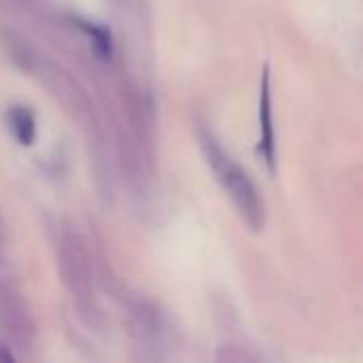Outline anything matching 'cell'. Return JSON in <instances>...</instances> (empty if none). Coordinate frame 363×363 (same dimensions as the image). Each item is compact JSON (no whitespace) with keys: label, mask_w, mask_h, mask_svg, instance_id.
<instances>
[{"label":"cell","mask_w":363,"mask_h":363,"mask_svg":"<svg viewBox=\"0 0 363 363\" xmlns=\"http://www.w3.org/2000/svg\"><path fill=\"white\" fill-rule=\"evenodd\" d=\"M11 2H15V4H28L30 0H11Z\"/></svg>","instance_id":"obj_10"},{"label":"cell","mask_w":363,"mask_h":363,"mask_svg":"<svg viewBox=\"0 0 363 363\" xmlns=\"http://www.w3.org/2000/svg\"><path fill=\"white\" fill-rule=\"evenodd\" d=\"M57 268L62 283L74 302L81 319L87 325H98L102 321L98 298H96V277L85 240L74 230H62L57 240Z\"/></svg>","instance_id":"obj_1"},{"label":"cell","mask_w":363,"mask_h":363,"mask_svg":"<svg viewBox=\"0 0 363 363\" xmlns=\"http://www.w3.org/2000/svg\"><path fill=\"white\" fill-rule=\"evenodd\" d=\"M6 245H9L6 223H4V219L0 217V259H2V257H4V253H6Z\"/></svg>","instance_id":"obj_9"},{"label":"cell","mask_w":363,"mask_h":363,"mask_svg":"<svg viewBox=\"0 0 363 363\" xmlns=\"http://www.w3.org/2000/svg\"><path fill=\"white\" fill-rule=\"evenodd\" d=\"M6 121L9 128L13 132V136L19 140V145H32L36 138V121L34 115L26 108V106H11L6 113Z\"/></svg>","instance_id":"obj_8"},{"label":"cell","mask_w":363,"mask_h":363,"mask_svg":"<svg viewBox=\"0 0 363 363\" xmlns=\"http://www.w3.org/2000/svg\"><path fill=\"white\" fill-rule=\"evenodd\" d=\"M200 145H202V151L206 155L208 166L217 174V181L221 183V187L230 196V200L236 206L242 221L253 232L264 230L266 206H264V198H262L259 189L255 187L253 179L247 174L245 168H240L236 164V160H232L221 149V145L215 140V136L211 132H206V130L200 132Z\"/></svg>","instance_id":"obj_2"},{"label":"cell","mask_w":363,"mask_h":363,"mask_svg":"<svg viewBox=\"0 0 363 363\" xmlns=\"http://www.w3.org/2000/svg\"><path fill=\"white\" fill-rule=\"evenodd\" d=\"M0 334L19 351L36 342V321L28 302L4 281H0Z\"/></svg>","instance_id":"obj_4"},{"label":"cell","mask_w":363,"mask_h":363,"mask_svg":"<svg viewBox=\"0 0 363 363\" xmlns=\"http://www.w3.org/2000/svg\"><path fill=\"white\" fill-rule=\"evenodd\" d=\"M259 155L266 166L274 170L277 160V136H274V113H272V89H270V68L264 66L259 83Z\"/></svg>","instance_id":"obj_6"},{"label":"cell","mask_w":363,"mask_h":363,"mask_svg":"<svg viewBox=\"0 0 363 363\" xmlns=\"http://www.w3.org/2000/svg\"><path fill=\"white\" fill-rule=\"evenodd\" d=\"M2 45H4V49H6V53H9V57H11V62H13L19 70H26V72H32V74H34V70H36V66L40 64L43 55H40L23 36H19V34L6 30V32H2Z\"/></svg>","instance_id":"obj_7"},{"label":"cell","mask_w":363,"mask_h":363,"mask_svg":"<svg viewBox=\"0 0 363 363\" xmlns=\"http://www.w3.org/2000/svg\"><path fill=\"white\" fill-rule=\"evenodd\" d=\"M130 325L136 345L160 357V349L164 347L168 334V325L162 311L149 300H136L130 306Z\"/></svg>","instance_id":"obj_5"},{"label":"cell","mask_w":363,"mask_h":363,"mask_svg":"<svg viewBox=\"0 0 363 363\" xmlns=\"http://www.w3.org/2000/svg\"><path fill=\"white\" fill-rule=\"evenodd\" d=\"M34 74L40 77V81L62 102V106L70 113V117H74L81 123V128L85 130L89 140H94L98 145V149H102L104 136H102L98 117L94 113V106H91L89 98L79 87V83L62 66H57L53 62H47V60H40V64L36 66Z\"/></svg>","instance_id":"obj_3"}]
</instances>
